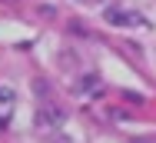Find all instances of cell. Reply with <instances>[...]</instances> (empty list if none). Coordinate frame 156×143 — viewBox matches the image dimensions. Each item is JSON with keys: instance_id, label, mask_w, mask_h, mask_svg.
Segmentation results:
<instances>
[{"instance_id": "3957f363", "label": "cell", "mask_w": 156, "mask_h": 143, "mask_svg": "<svg viewBox=\"0 0 156 143\" xmlns=\"http://www.w3.org/2000/svg\"><path fill=\"white\" fill-rule=\"evenodd\" d=\"M10 103H17V90L13 86H0V107H10Z\"/></svg>"}, {"instance_id": "6da1fadb", "label": "cell", "mask_w": 156, "mask_h": 143, "mask_svg": "<svg viewBox=\"0 0 156 143\" xmlns=\"http://www.w3.org/2000/svg\"><path fill=\"white\" fill-rule=\"evenodd\" d=\"M60 123H63V110L57 103H47V107L37 110V127H43V133H47V130H57Z\"/></svg>"}, {"instance_id": "277c9868", "label": "cell", "mask_w": 156, "mask_h": 143, "mask_svg": "<svg viewBox=\"0 0 156 143\" xmlns=\"http://www.w3.org/2000/svg\"><path fill=\"white\" fill-rule=\"evenodd\" d=\"M93 86H96V77H90V73L80 80V90H93Z\"/></svg>"}, {"instance_id": "5b68a950", "label": "cell", "mask_w": 156, "mask_h": 143, "mask_svg": "<svg viewBox=\"0 0 156 143\" xmlns=\"http://www.w3.org/2000/svg\"><path fill=\"white\" fill-rule=\"evenodd\" d=\"M133 143H156V137H133Z\"/></svg>"}, {"instance_id": "7a4b0ae2", "label": "cell", "mask_w": 156, "mask_h": 143, "mask_svg": "<svg viewBox=\"0 0 156 143\" xmlns=\"http://www.w3.org/2000/svg\"><path fill=\"white\" fill-rule=\"evenodd\" d=\"M106 20L116 24V27H129V24H140V27H143V24H146L140 13H129V10H106Z\"/></svg>"}, {"instance_id": "8992f818", "label": "cell", "mask_w": 156, "mask_h": 143, "mask_svg": "<svg viewBox=\"0 0 156 143\" xmlns=\"http://www.w3.org/2000/svg\"><path fill=\"white\" fill-rule=\"evenodd\" d=\"M83 3H93V0H83Z\"/></svg>"}]
</instances>
